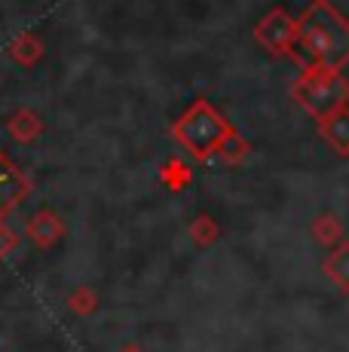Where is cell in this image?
Returning a JSON list of instances; mask_svg holds the SVG:
<instances>
[{"label":"cell","mask_w":349,"mask_h":352,"mask_svg":"<svg viewBox=\"0 0 349 352\" xmlns=\"http://www.w3.org/2000/svg\"><path fill=\"white\" fill-rule=\"evenodd\" d=\"M258 40L273 52H291V46H294V22L282 10L270 12V16L258 25Z\"/></svg>","instance_id":"obj_4"},{"label":"cell","mask_w":349,"mask_h":352,"mask_svg":"<svg viewBox=\"0 0 349 352\" xmlns=\"http://www.w3.org/2000/svg\"><path fill=\"white\" fill-rule=\"evenodd\" d=\"M322 132H325V138L331 141L340 153H349V113L346 111H337V113H331V117H325Z\"/></svg>","instance_id":"obj_7"},{"label":"cell","mask_w":349,"mask_h":352,"mask_svg":"<svg viewBox=\"0 0 349 352\" xmlns=\"http://www.w3.org/2000/svg\"><path fill=\"white\" fill-rule=\"evenodd\" d=\"M294 46L304 50L313 67H340L349 62V22L331 0H315L294 22Z\"/></svg>","instance_id":"obj_1"},{"label":"cell","mask_w":349,"mask_h":352,"mask_svg":"<svg viewBox=\"0 0 349 352\" xmlns=\"http://www.w3.org/2000/svg\"><path fill=\"white\" fill-rule=\"evenodd\" d=\"M172 135L196 160H209L212 153L224 151L227 138H230V126L209 101H193L184 117L172 126Z\"/></svg>","instance_id":"obj_2"},{"label":"cell","mask_w":349,"mask_h":352,"mask_svg":"<svg viewBox=\"0 0 349 352\" xmlns=\"http://www.w3.org/2000/svg\"><path fill=\"white\" fill-rule=\"evenodd\" d=\"M325 273L340 291H349V242L346 245H340L337 252L325 261Z\"/></svg>","instance_id":"obj_8"},{"label":"cell","mask_w":349,"mask_h":352,"mask_svg":"<svg viewBox=\"0 0 349 352\" xmlns=\"http://www.w3.org/2000/svg\"><path fill=\"white\" fill-rule=\"evenodd\" d=\"M28 236L37 242V245H52V242L62 236V221L56 218L52 212H40L34 221L28 224Z\"/></svg>","instance_id":"obj_6"},{"label":"cell","mask_w":349,"mask_h":352,"mask_svg":"<svg viewBox=\"0 0 349 352\" xmlns=\"http://www.w3.org/2000/svg\"><path fill=\"white\" fill-rule=\"evenodd\" d=\"M294 98L310 113H315L319 120H325L346 104L349 83L334 67H310V71L294 83Z\"/></svg>","instance_id":"obj_3"},{"label":"cell","mask_w":349,"mask_h":352,"mask_svg":"<svg viewBox=\"0 0 349 352\" xmlns=\"http://www.w3.org/2000/svg\"><path fill=\"white\" fill-rule=\"evenodd\" d=\"M337 233H340V227H337V221H334V218H319V221H315V236H319L322 242L334 239Z\"/></svg>","instance_id":"obj_10"},{"label":"cell","mask_w":349,"mask_h":352,"mask_svg":"<svg viewBox=\"0 0 349 352\" xmlns=\"http://www.w3.org/2000/svg\"><path fill=\"white\" fill-rule=\"evenodd\" d=\"M71 300H74V309H92V294L89 291H80V294H74Z\"/></svg>","instance_id":"obj_11"},{"label":"cell","mask_w":349,"mask_h":352,"mask_svg":"<svg viewBox=\"0 0 349 352\" xmlns=\"http://www.w3.org/2000/svg\"><path fill=\"white\" fill-rule=\"evenodd\" d=\"M37 52H40V43L34 37H28V34H22V37H19V43L12 46V56H16L19 62H34Z\"/></svg>","instance_id":"obj_9"},{"label":"cell","mask_w":349,"mask_h":352,"mask_svg":"<svg viewBox=\"0 0 349 352\" xmlns=\"http://www.w3.org/2000/svg\"><path fill=\"white\" fill-rule=\"evenodd\" d=\"M25 193H28V181H25L22 172L0 153V218H3L6 212H12V208L22 202Z\"/></svg>","instance_id":"obj_5"}]
</instances>
